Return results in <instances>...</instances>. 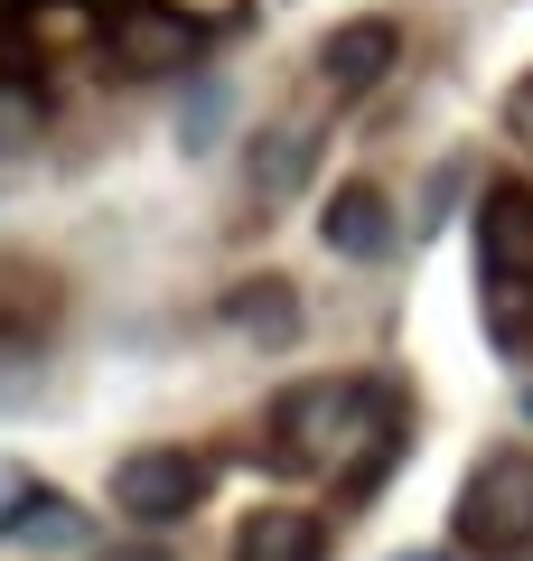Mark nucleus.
I'll return each mask as SVG.
<instances>
[{
    "instance_id": "9d476101",
    "label": "nucleus",
    "mask_w": 533,
    "mask_h": 561,
    "mask_svg": "<svg viewBox=\"0 0 533 561\" xmlns=\"http://www.w3.org/2000/svg\"><path fill=\"white\" fill-rule=\"evenodd\" d=\"M38 131H47L38 84H0V150H20V140H38Z\"/></svg>"
},
{
    "instance_id": "f257e3e1",
    "label": "nucleus",
    "mask_w": 533,
    "mask_h": 561,
    "mask_svg": "<svg viewBox=\"0 0 533 561\" xmlns=\"http://www.w3.org/2000/svg\"><path fill=\"white\" fill-rule=\"evenodd\" d=\"M450 542L468 561H533V449H487L458 478Z\"/></svg>"
},
{
    "instance_id": "1a4fd4ad",
    "label": "nucleus",
    "mask_w": 533,
    "mask_h": 561,
    "mask_svg": "<svg viewBox=\"0 0 533 561\" xmlns=\"http://www.w3.org/2000/svg\"><path fill=\"white\" fill-rule=\"evenodd\" d=\"M225 319H235L243 337H291V328H299V300H291V280H243L235 300H225Z\"/></svg>"
},
{
    "instance_id": "f03ea898",
    "label": "nucleus",
    "mask_w": 533,
    "mask_h": 561,
    "mask_svg": "<svg viewBox=\"0 0 533 561\" xmlns=\"http://www.w3.org/2000/svg\"><path fill=\"white\" fill-rule=\"evenodd\" d=\"M365 412H375V393H365L355 375H318V383H291V393L272 402V431L309 468H347L355 440H365Z\"/></svg>"
},
{
    "instance_id": "9b49d317",
    "label": "nucleus",
    "mask_w": 533,
    "mask_h": 561,
    "mask_svg": "<svg viewBox=\"0 0 533 561\" xmlns=\"http://www.w3.org/2000/svg\"><path fill=\"white\" fill-rule=\"evenodd\" d=\"M506 131H514V140H533V76L506 94Z\"/></svg>"
},
{
    "instance_id": "7ed1b4c3",
    "label": "nucleus",
    "mask_w": 533,
    "mask_h": 561,
    "mask_svg": "<svg viewBox=\"0 0 533 561\" xmlns=\"http://www.w3.org/2000/svg\"><path fill=\"white\" fill-rule=\"evenodd\" d=\"M197 496H206V468L188 459V449H169V440L132 449V459L113 468V515L140 524V534H159V524H188V515H197Z\"/></svg>"
},
{
    "instance_id": "39448f33",
    "label": "nucleus",
    "mask_w": 533,
    "mask_h": 561,
    "mask_svg": "<svg viewBox=\"0 0 533 561\" xmlns=\"http://www.w3.org/2000/svg\"><path fill=\"white\" fill-rule=\"evenodd\" d=\"M402 57V28L394 20H347L318 38V76H328V94H375L384 76H394Z\"/></svg>"
},
{
    "instance_id": "6e6552de",
    "label": "nucleus",
    "mask_w": 533,
    "mask_h": 561,
    "mask_svg": "<svg viewBox=\"0 0 533 561\" xmlns=\"http://www.w3.org/2000/svg\"><path fill=\"white\" fill-rule=\"evenodd\" d=\"M309 150L318 140L309 131H262V150H253V206H281L299 179H309Z\"/></svg>"
},
{
    "instance_id": "f8f14e48",
    "label": "nucleus",
    "mask_w": 533,
    "mask_h": 561,
    "mask_svg": "<svg viewBox=\"0 0 533 561\" xmlns=\"http://www.w3.org/2000/svg\"><path fill=\"white\" fill-rule=\"evenodd\" d=\"M122 561H159V552H122Z\"/></svg>"
},
{
    "instance_id": "20e7f679",
    "label": "nucleus",
    "mask_w": 533,
    "mask_h": 561,
    "mask_svg": "<svg viewBox=\"0 0 533 561\" xmlns=\"http://www.w3.org/2000/svg\"><path fill=\"white\" fill-rule=\"evenodd\" d=\"M468 234H477V280H487L496 300H506V290H533V187L524 179L477 187Z\"/></svg>"
},
{
    "instance_id": "423d86ee",
    "label": "nucleus",
    "mask_w": 533,
    "mask_h": 561,
    "mask_svg": "<svg viewBox=\"0 0 533 561\" xmlns=\"http://www.w3.org/2000/svg\"><path fill=\"white\" fill-rule=\"evenodd\" d=\"M318 234H328L337 262H384L394 253V197H384L375 179H347L328 197V216H318Z\"/></svg>"
},
{
    "instance_id": "0eeeda50",
    "label": "nucleus",
    "mask_w": 533,
    "mask_h": 561,
    "mask_svg": "<svg viewBox=\"0 0 533 561\" xmlns=\"http://www.w3.org/2000/svg\"><path fill=\"white\" fill-rule=\"evenodd\" d=\"M235 561H328V515H309V505H253L235 524Z\"/></svg>"
}]
</instances>
